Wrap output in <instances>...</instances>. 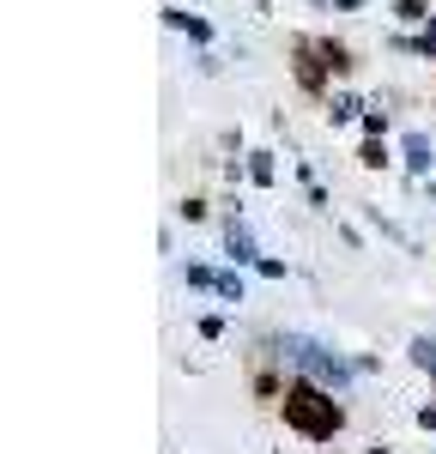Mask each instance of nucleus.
Listing matches in <instances>:
<instances>
[{"label":"nucleus","mask_w":436,"mask_h":454,"mask_svg":"<svg viewBox=\"0 0 436 454\" xmlns=\"http://www.w3.org/2000/svg\"><path fill=\"white\" fill-rule=\"evenodd\" d=\"M285 419L297 424V430H309V436H333V430H339V406H333L327 394H315V387H291Z\"/></svg>","instance_id":"obj_1"}]
</instances>
